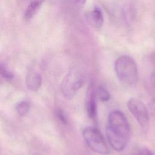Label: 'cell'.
Wrapping results in <instances>:
<instances>
[{"instance_id":"cell-5","label":"cell","mask_w":155,"mask_h":155,"mask_svg":"<svg viewBox=\"0 0 155 155\" xmlns=\"http://www.w3.org/2000/svg\"><path fill=\"white\" fill-rule=\"evenodd\" d=\"M127 107L142 128L147 127L149 116L145 105L140 100L136 98L130 99L127 102Z\"/></svg>"},{"instance_id":"cell-13","label":"cell","mask_w":155,"mask_h":155,"mask_svg":"<svg viewBox=\"0 0 155 155\" xmlns=\"http://www.w3.org/2000/svg\"><path fill=\"white\" fill-rule=\"evenodd\" d=\"M55 114H56L57 118L59 119V120L61 123H62L64 125H66L68 124V119L63 110H62L60 108H58L56 110Z\"/></svg>"},{"instance_id":"cell-9","label":"cell","mask_w":155,"mask_h":155,"mask_svg":"<svg viewBox=\"0 0 155 155\" xmlns=\"http://www.w3.org/2000/svg\"><path fill=\"white\" fill-rule=\"evenodd\" d=\"M43 0L35 1L31 2L28 7L27 8L25 13H24V18L26 20L30 19L37 12L38 9L39 8L41 5L42 4Z\"/></svg>"},{"instance_id":"cell-10","label":"cell","mask_w":155,"mask_h":155,"mask_svg":"<svg viewBox=\"0 0 155 155\" xmlns=\"http://www.w3.org/2000/svg\"><path fill=\"white\" fill-rule=\"evenodd\" d=\"M30 110V103L27 101H22L18 104L16 106V111L19 116H25Z\"/></svg>"},{"instance_id":"cell-15","label":"cell","mask_w":155,"mask_h":155,"mask_svg":"<svg viewBox=\"0 0 155 155\" xmlns=\"http://www.w3.org/2000/svg\"><path fill=\"white\" fill-rule=\"evenodd\" d=\"M137 155H154L153 153L147 148H142L136 152Z\"/></svg>"},{"instance_id":"cell-7","label":"cell","mask_w":155,"mask_h":155,"mask_svg":"<svg viewBox=\"0 0 155 155\" xmlns=\"http://www.w3.org/2000/svg\"><path fill=\"white\" fill-rule=\"evenodd\" d=\"M26 86L31 91H38L42 84V78L39 74L35 71H30L26 76Z\"/></svg>"},{"instance_id":"cell-16","label":"cell","mask_w":155,"mask_h":155,"mask_svg":"<svg viewBox=\"0 0 155 155\" xmlns=\"http://www.w3.org/2000/svg\"><path fill=\"white\" fill-rule=\"evenodd\" d=\"M151 105L155 109V97H153V98L151 99Z\"/></svg>"},{"instance_id":"cell-12","label":"cell","mask_w":155,"mask_h":155,"mask_svg":"<svg viewBox=\"0 0 155 155\" xmlns=\"http://www.w3.org/2000/svg\"><path fill=\"white\" fill-rule=\"evenodd\" d=\"M0 75L4 79L10 80L13 78V74L4 65H0Z\"/></svg>"},{"instance_id":"cell-6","label":"cell","mask_w":155,"mask_h":155,"mask_svg":"<svg viewBox=\"0 0 155 155\" xmlns=\"http://www.w3.org/2000/svg\"><path fill=\"white\" fill-rule=\"evenodd\" d=\"M86 109L89 117L93 121L97 119L96 91L93 84L88 87L86 96Z\"/></svg>"},{"instance_id":"cell-4","label":"cell","mask_w":155,"mask_h":155,"mask_svg":"<svg viewBox=\"0 0 155 155\" xmlns=\"http://www.w3.org/2000/svg\"><path fill=\"white\" fill-rule=\"evenodd\" d=\"M83 137L88 146L94 152L102 155L109 153V149L101 131L94 127H86L82 131Z\"/></svg>"},{"instance_id":"cell-1","label":"cell","mask_w":155,"mask_h":155,"mask_svg":"<svg viewBox=\"0 0 155 155\" xmlns=\"http://www.w3.org/2000/svg\"><path fill=\"white\" fill-rule=\"evenodd\" d=\"M105 134L109 143L116 151L124 149L131 135V128L122 112L114 110L109 114Z\"/></svg>"},{"instance_id":"cell-2","label":"cell","mask_w":155,"mask_h":155,"mask_svg":"<svg viewBox=\"0 0 155 155\" xmlns=\"http://www.w3.org/2000/svg\"><path fill=\"white\" fill-rule=\"evenodd\" d=\"M114 70L118 79L126 85H134L138 79L136 62L130 57L122 56L114 63Z\"/></svg>"},{"instance_id":"cell-8","label":"cell","mask_w":155,"mask_h":155,"mask_svg":"<svg viewBox=\"0 0 155 155\" xmlns=\"http://www.w3.org/2000/svg\"><path fill=\"white\" fill-rule=\"evenodd\" d=\"M87 20L94 27H101L104 23V17L101 10L98 8H95L89 12L87 15Z\"/></svg>"},{"instance_id":"cell-14","label":"cell","mask_w":155,"mask_h":155,"mask_svg":"<svg viewBox=\"0 0 155 155\" xmlns=\"http://www.w3.org/2000/svg\"><path fill=\"white\" fill-rule=\"evenodd\" d=\"M70 2L78 8H81L85 4L86 0H69Z\"/></svg>"},{"instance_id":"cell-11","label":"cell","mask_w":155,"mask_h":155,"mask_svg":"<svg viewBox=\"0 0 155 155\" xmlns=\"http://www.w3.org/2000/svg\"><path fill=\"white\" fill-rule=\"evenodd\" d=\"M96 94L102 101H107L110 99V94L103 86H100L97 88Z\"/></svg>"},{"instance_id":"cell-3","label":"cell","mask_w":155,"mask_h":155,"mask_svg":"<svg viewBox=\"0 0 155 155\" xmlns=\"http://www.w3.org/2000/svg\"><path fill=\"white\" fill-rule=\"evenodd\" d=\"M84 75L75 69L70 70L65 76L61 84V90L64 97L72 99L85 82Z\"/></svg>"}]
</instances>
